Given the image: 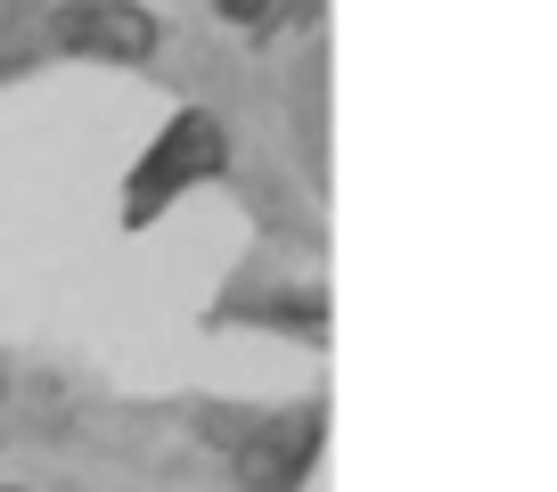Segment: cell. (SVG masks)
<instances>
[{"instance_id":"8992f818","label":"cell","mask_w":557,"mask_h":492,"mask_svg":"<svg viewBox=\"0 0 557 492\" xmlns=\"http://www.w3.org/2000/svg\"><path fill=\"white\" fill-rule=\"evenodd\" d=\"M0 492H9V484H0Z\"/></svg>"},{"instance_id":"5b68a950","label":"cell","mask_w":557,"mask_h":492,"mask_svg":"<svg viewBox=\"0 0 557 492\" xmlns=\"http://www.w3.org/2000/svg\"><path fill=\"white\" fill-rule=\"evenodd\" d=\"M222 17H238V25H262V0H222Z\"/></svg>"},{"instance_id":"6da1fadb","label":"cell","mask_w":557,"mask_h":492,"mask_svg":"<svg viewBox=\"0 0 557 492\" xmlns=\"http://www.w3.org/2000/svg\"><path fill=\"white\" fill-rule=\"evenodd\" d=\"M222 164H230V132L206 115V107H189V115L139 157V173H132V222H148V213H157L164 197H181L189 181H213Z\"/></svg>"},{"instance_id":"7a4b0ae2","label":"cell","mask_w":557,"mask_h":492,"mask_svg":"<svg viewBox=\"0 0 557 492\" xmlns=\"http://www.w3.org/2000/svg\"><path fill=\"white\" fill-rule=\"evenodd\" d=\"M50 34L66 50H90V58H115V66H139V58H157V17L132 9V0H74L58 9Z\"/></svg>"},{"instance_id":"3957f363","label":"cell","mask_w":557,"mask_h":492,"mask_svg":"<svg viewBox=\"0 0 557 492\" xmlns=\"http://www.w3.org/2000/svg\"><path fill=\"white\" fill-rule=\"evenodd\" d=\"M320 452V419H278V427H255L238 443V484L246 492H296L304 468Z\"/></svg>"},{"instance_id":"277c9868","label":"cell","mask_w":557,"mask_h":492,"mask_svg":"<svg viewBox=\"0 0 557 492\" xmlns=\"http://www.w3.org/2000/svg\"><path fill=\"white\" fill-rule=\"evenodd\" d=\"M312 0H262V25H278V17H304Z\"/></svg>"}]
</instances>
